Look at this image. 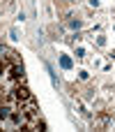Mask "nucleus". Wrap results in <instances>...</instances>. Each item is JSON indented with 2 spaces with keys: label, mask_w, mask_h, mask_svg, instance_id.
Masks as SVG:
<instances>
[{
  "label": "nucleus",
  "mask_w": 115,
  "mask_h": 132,
  "mask_svg": "<svg viewBox=\"0 0 115 132\" xmlns=\"http://www.w3.org/2000/svg\"><path fill=\"white\" fill-rule=\"evenodd\" d=\"M14 97H16V102H32V95H30V90L25 88V86H16L14 88Z\"/></svg>",
  "instance_id": "obj_1"
}]
</instances>
